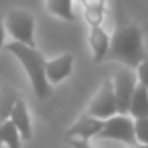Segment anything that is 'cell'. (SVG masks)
<instances>
[{"label": "cell", "mask_w": 148, "mask_h": 148, "mask_svg": "<svg viewBox=\"0 0 148 148\" xmlns=\"http://www.w3.org/2000/svg\"><path fill=\"white\" fill-rule=\"evenodd\" d=\"M146 56L145 44H143V32L138 25L131 23L122 9L117 11V23L115 30L110 35V49L106 54L108 61H119L125 68L134 70L141 59Z\"/></svg>", "instance_id": "6da1fadb"}, {"label": "cell", "mask_w": 148, "mask_h": 148, "mask_svg": "<svg viewBox=\"0 0 148 148\" xmlns=\"http://www.w3.org/2000/svg\"><path fill=\"white\" fill-rule=\"evenodd\" d=\"M7 52H11L23 66L26 77L32 84V89L38 99H47L52 94V87L45 79V58L37 47H28L18 42H9L4 45Z\"/></svg>", "instance_id": "7a4b0ae2"}, {"label": "cell", "mask_w": 148, "mask_h": 148, "mask_svg": "<svg viewBox=\"0 0 148 148\" xmlns=\"http://www.w3.org/2000/svg\"><path fill=\"white\" fill-rule=\"evenodd\" d=\"M4 30L12 42L35 47V16L30 11L11 9L4 16Z\"/></svg>", "instance_id": "3957f363"}, {"label": "cell", "mask_w": 148, "mask_h": 148, "mask_svg": "<svg viewBox=\"0 0 148 148\" xmlns=\"http://www.w3.org/2000/svg\"><path fill=\"white\" fill-rule=\"evenodd\" d=\"M98 139H113L127 146L138 145L134 136V120L129 115H113L103 122V129L96 136Z\"/></svg>", "instance_id": "277c9868"}, {"label": "cell", "mask_w": 148, "mask_h": 148, "mask_svg": "<svg viewBox=\"0 0 148 148\" xmlns=\"http://www.w3.org/2000/svg\"><path fill=\"white\" fill-rule=\"evenodd\" d=\"M112 86H113V96H115V103H117V113L119 115H127L129 110V103L132 98V92L138 86V79L136 73L131 68H119L115 71V77L110 79Z\"/></svg>", "instance_id": "5b68a950"}, {"label": "cell", "mask_w": 148, "mask_h": 148, "mask_svg": "<svg viewBox=\"0 0 148 148\" xmlns=\"http://www.w3.org/2000/svg\"><path fill=\"white\" fill-rule=\"evenodd\" d=\"M84 113H87L94 119H99V120H106V119L117 115V103H115L113 86H112L110 79H106L101 84V87L92 96V99L89 101Z\"/></svg>", "instance_id": "8992f818"}, {"label": "cell", "mask_w": 148, "mask_h": 148, "mask_svg": "<svg viewBox=\"0 0 148 148\" xmlns=\"http://www.w3.org/2000/svg\"><path fill=\"white\" fill-rule=\"evenodd\" d=\"M73 59H75L73 54L64 52L58 58H52V59L45 61V79H47L51 87L70 77V73L73 70Z\"/></svg>", "instance_id": "52a82bcc"}, {"label": "cell", "mask_w": 148, "mask_h": 148, "mask_svg": "<svg viewBox=\"0 0 148 148\" xmlns=\"http://www.w3.org/2000/svg\"><path fill=\"white\" fill-rule=\"evenodd\" d=\"M103 122L99 119H94L87 113H82L75 124H71V127H68L66 131V138L68 139H82V141H89L91 138H96L99 134V131L103 129Z\"/></svg>", "instance_id": "ba28073f"}, {"label": "cell", "mask_w": 148, "mask_h": 148, "mask_svg": "<svg viewBox=\"0 0 148 148\" xmlns=\"http://www.w3.org/2000/svg\"><path fill=\"white\" fill-rule=\"evenodd\" d=\"M89 47L92 51L94 63H101L106 59L110 49V35L103 26H89Z\"/></svg>", "instance_id": "9c48e42d"}, {"label": "cell", "mask_w": 148, "mask_h": 148, "mask_svg": "<svg viewBox=\"0 0 148 148\" xmlns=\"http://www.w3.org/2000/svg\"><path fill=\"white\" fill-rule=\"evenodd\" d=\"M9 120L16 125L23 141L32 139V117H30V112H28L25 99H18V103L14 105V108L9 115Z\"/></svg>", "instance_id": "30bf717a"}, {"label": "cell", "mask_w": 148, "mask_h": 148, "mask_svg": "<svg viewBox=\"0 0 148 148\" xmlns=\"http://www.w3.org/2000/svg\"><path fill=\"white\" fill-rule=\"evenodd\" d=\"M79 4L84 9V18L87 26H103L106 0H79Z\"/></svg>", "instance_id": "8fae6325"}, {"label": "cell", "mask_w": 148, "mask_h": 148, "mask_svg": "<svg viewBox=\"0 0 148 148\" xmlns=\"http://www.w3.org/2000/svg\"><path fill=\"white\" fill-rule=\"evenodd\" d=\"M127 115L136 120V119H148V91L143 86H136L131 103H129V110Z\"/></svg>", "instance_id": "7c38bea8"}, {"label": "cell", "mask_w": 148, "mask_h": 148, "mask_svg": "<svg viewBox=\"0 0 148 148\" xmlns=\"http://www.w3.org/2000/svg\"><path fill=\"white\" fill-rule=\"evenodd\" d=\"M79 4V0H45V9L49 14L73 23L75 21V12H73V4Z\"/></svg>", "instance_id": "4fadbf2b"}, {"label": "cell", "mask_w": 148, "mask_h": 148, "mask_svg": "<svg viewBox=\"0 0 148 148\" xmlns=\"http://www.w3.org/2000/svg\"><path fill=\"white\" fill-rule=\"evenodd\" d=\"M18 99H21L19 92L12 86L5 84L0 87V124L9 120V115H11L14 105L18 103Z\"/></svg>", "instance_id": "5bb4252c"}, {"label": "cell", "mask_w": 148, "mask_h": 148, "mask_svg": "<svg viewBox=\"0 0 148 148\" xmlns=\"http://www.w3.org/2000/svg\"><path fill=\"white\" fill-rule=\"evenodd\" d=\"M0 138L2 143H5L7 148H21V136L16 129V125L11 120H5L0 124Z\"/></svg>", "instance_id": "9a60e30c"}, {"label": "cell", "mask_w": 148, "mask_h": 148, "mask_svg": "<svg viewBox=\"0 0 148 148\" xmlns=\"http://www.w3.org/2000/svg\"><path fill=\"white\" fill-rule=\"evenodd\" d=\"M134 136L138 145L148 146V119H136L134 120Z\"/></svg>", "instance_id": "2e32d148"}, {"label": "cell", "mask_w": 148, "mask_h": 148, "mask_svg": "<svg viewBox=\"0 0 148 148\" xmlns=\"http://www.w3.org/2000/svg\"><path fill=\"white\" fill-rule=\"evenodd\" d=\"M134 73H136V79H138V84L143 86L146 91H148V54L141 59V63L134 68Z\"/></svg>", "instance_id": "e0dca14e"}, {"label": "cell", "mask_w": 148, "mask_h": 148, "mask_svg": "<svg viewBox=\"0 0 148 148\" xmlns=\"http://www.w3.org/2000/svg\"><path fill=\"white\" fill-rule=\"evenodd\" d=\"M68 143L73 148H94L89 141H82V139H68Z\"/></svg>", "instance_id": "ac0fdd59"}, {"label": "cell", "mask_w": 148, "mask_h": 148, "mask_svg": "<svg viewBox=\"0 0 148 148\" xmlns=\"http://www.w3.org/2000/svg\"><path fill=\"white\" fill-rule=\"evenodd\" d=\"M5 45V30H4V18L0 16V51Z\"/></svg>", "instance_id": "d6986e66"}, {"label": "cell", "mask_w": 148, "mask_h": 148, "mask_svg": "<svg viewBox=\"0 0 148 148\" xmlns=\"http://www.w3.org/2000/svg\"><path fill=\"white\" fill-rule=\"evenodd\" d=\"M129 148H143L141 145H134V146H129Z\"/></svg>", "instance_id": "ffe728a7"}, {"label": "cell", "mask_w": 148, "mask_h": 148, "mask_svg": "<svg viewBox=\"0 0 148 148\" xmlns=\"http://www.w3.org/2000/svg\"><path fill=\"white\" fill-rule=\"evenodd\" d=\"M0 145H2V138H0Z\"/></svg>", "instance_id": "44dd1931"}, {"label": "cell", "mask_w": 148, "mask_h": 148, "mask_svg": "<svg viewBox=\"0 0 148 148\" xmlns=\"http://www.w3.org/2000/svg\"><path fill=\"white\" fill-rule=\"evenodd\" d=\"M141 146H143V145H141ZM143 148H148V146H143Z\"/></svg>", "instance_id": "7402d4cb"}]
</instances>
